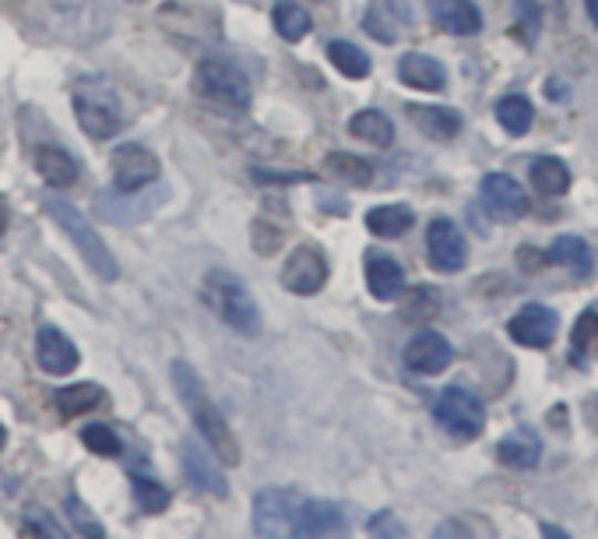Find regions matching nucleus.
Here are the masks:
<instances>
[{"mask_svg":"<svg viewBox=\"0 0 598 539\" xmlns=\"http://www.w3.org/2000/svg\"><path fill=\"white\" fill-rule=\"evenodd\" d=\"M556 329H559L556 311H549L543 303H525L507 324L511 339L517 345H525V350H546V345H553Z\"/></svg>","mask_w":598,"mask_h":539,"instance_id":"14","label":"nucleus"},{"mask_svg":"<svg viewBox=\"0 0 598 539\" xmlns=\"http://www.w3.org/2000/svg\"><path fill=\"white\" fill-rule=\"evenodd\" d=\"M398 79L409 89H419V92H440L443 85H448V71H443V64L427 53H405L398 61Z\"/></svg>","mask_w":598,"mask_h":539,"instance_id":"20","label":"nucleus"},{"mask_svg":"<svg viewBox=\"0 0 598 539\" xmlns=\"http://www.w3.org/2000/svg\"><path fill=\"white\" fill-rule=\"evenodd\" d=\"M201 300L208 303V311L216 314L222 324H229L240 335H258L261 332V311L254 297L246 293V286L225 272V268H211L201 282Z\"/></svg>","mask_w":598,"mask_h":539,"instance_id":"4","label":"nucleus"},{"mask_svg":"<svg viewBox=\"0 0 598 539\" xmlns=\"http://www.w3.org/2000/svg\"><path fill=\"white\" fill-rule=\"evenodd\" d=\"M82 440H85V448L95 455H106V458L120 455V437H117V431H109L106 423H88V427L82 431Z\"/></svg>","mask_w":598,"mask_h":539,"instance_id":"35","label":"nucleus"},{"mask_svg":"<svg viewBox=\"0 0 598 539\" xmlns=\"http://www.w3.org/2000/svg\"><path fill=\"white\" fill-rule=\"evenodd\" d=\"M366 532H370V536H405V526L398 522L395 515L384 511V515H377V518H374L370 526H366Z\"/></svg>","mask_w":598,"mask_h":539,"instance_id":"41","label":"nucleus"},{"mask_svg":"<svg viewBox=\"0 0 598 539\" xmlns=\"http://www.w3.org/2000/svg\"><path fill=\"white\" fill-rule=\"evenodd\" d=\"M496 458L504 462L507 469H532L543 458V440L532 431H514L496 445Z\"/></svg>","mask_w":598,"mask_h":539,"instance_id":"23","label":"nucleus"},{"mask_svg":"<svg viewBox=\"0 0 598 539\" xmlns=\"http://www.w3.org/2000/svg\"><path fill=\"white\" fill-rule=\"evenodd\" d=\"M546 255H549V261L570 268L574 276H591L595 258H591V247H588L581 237H574V234L556 237V240H553V247L546 250Z\"/></svg>","mask_w":598,"mask_h":539,"instance_id":"26","label":"nucleus"},{"mask_svg":"<svg viewBox=\"0 0 598 539\" xmlns=\"http://www.w3.org/2000/svg\"><path fill=\"white\" fill-rule=\"evenodd\" d=\"M169 377H172V388H177L180 402L187 406L190 419H195V427L198 434L204 437V445L216 452L219 462H225V466H240V445H237V437L233 431H229V423L222 419L219 406L211 402L208 388L201 384L198 371L190 367L187 360H177L169 367Z\"/></svg>","mask_w":598,"mask_h":539,"instance_id":"3","label":"nucleus"},{"mask_svg":"<svg viewBox=\"0 0 598 539\" xmlns=\"http://www.w3.org/2000/svg\"><path fill=\"white\" fill-rule=\"evenodd\" d=\"M250 177L258 184H303L311 180V173H275V169H250Z\"/></svg>","mask_w":598,"mask_h":539,"instance_id":"40","label":"nucleus"},{"mask_svg":"<svg viewBox=\"0 0 598 539\" xmlns=\"http://www.w3.org/2000/svg\"><path fill=\"white\" fill-rule=\"evenodd\" d=\"M528 180L535 184L538 195H546V198H559V195H567L570 190V166L564 159H556V156H538L528 169Z\"/></svg>","mask_w":598,"mask_h":539,"instance_id":"25","label":"nucleus"},{"mask_svg":"<svg viewBox=\"0 0 598 539\" xmlns=\"http://www.w3.org/2000/svg\"><path fill=\"white\" fill-rule=\"evenodd\" d=\"M35 360H40V367L46 374L64 377V374H71L74 367H78V350H74V342L61 329L43 324L40 335H35Z\"/></svg>","mask_w":598,"mask_h":539,"instance_id":"17","label":"nucleus"},{"mask_svg":"<svg viewBox=\"0 0 598 539\" xmlns=\"http://www.w3.org/2000/svg\"><path fill=\"white\" fill-rule=\"evenodd\" d=\"M272 22H275V32L285 43H300L303 35L311 32L314 18L303 4H296V0H279V4L272 8Z\"/></svg>","mask_w":598,"mask_h":539,"instance_id":"27","label":"nucleus"},{"mask_svg":"<svg viewBox=\"0 0 598 539\" xmlns=\"http://www.w3.org/2000/svg\"><path fill=\"white\" fill-rule=\"evenodd\" d=\"M8 229V201H4V195H0V234Z\"/></svg>","mask_w":598,"mask_h":539,"instance_id":"45","label":"nucleus"},{"mask_svg":"<svg viewBox=\"0 0 598 539\" xmlns=\"http://www.w3.org/2000/svg\"><path fill=\"white\" fill-rule=\"evenodd\" d=\"M427 250L437 272H461L469 261V240L454 219H433L427 229Z\"/></svg>","mask_w":598,"mask_h":539,"instance_id":"12","label":"nucleus"},{"mask_svg":"<svg viewBox=\"0 0 598 539\" xmlns=\"http://www.w3.org/2000/svg\"><path fill=\"white\" fill-rule=\"evenodd\" d=\"M595 339H598V311H585L581 318H577V324H574V345L585 353Z\"/></svg>","mask_w":598,"mask_h":539,"instance_id":"39","label":"nucleus"},{"mask_svg":"<svg viewBox=\"0 0 598 539\" xmlns=\"http://www.w3.org/2000/svg\"><path fill=\"white\" fill-rule=\"evenodd\" d=\"M327 282V258L317 243H300L282 265V286L296 297H314Z\"/></svg>","mask_w":598,"mask_h":539,"instance_id":"10","label":"nucleus"},{"mask_svg":"<svg viewBox=\"0 0 598 539\" xmlns=\"http://www.w3.org/2000/svg\"><path fill=\"white\" fill-rule=\"evenodd\" d=\"M67 518H71V526H74V532H78V536H95V539L106 536V529L95 522V515L74 494L67 497Z\"/></svg>","mask_w":598,"mask_h":539,"instance_id":"36","label":"nucleus"},{"mask_svg":"<svg viewBox=\"0 0 598 539\" xmlns=\"http://www.w3.org/2000/svg\"><path fill=\"white\" fill-rule=\"evenodd\" d=\"M532 117H535V110L528 103V95H521V92H511V95H504V100L496 103V121L507 134H514V138L528 134Z\"/></svg>","mask_w":598,"mask_h":539,"instance_id":"31","label":"nucleus"},{"mask_svg":"<svg viewBox=\"0 0 598 539\" xmlns=\"http://www.w3.org/2000/svg\"><path fill=\"white\" fill-rule=\"evenodd\" d=\"M180 466H183V476L190 479V487H198L211 497H225L229 494V484L216 462V452H204L201 440H180Z\"/></svg>","mask_w":598,"mask_h":539,"instance_id":"15","label":"nucleus"},{"mask_svg":"<svg viewBox=\"0 0 598 539\" xmlns=\"http://www.w3.org/2000/svg\"><path fill=\"white\" fill-rule=\"evenodd\" d=\"M113 187L117 190H141V187H151L159 180V159L151 156L145 145H120L113 152Z\"/></svg>","mask_w":598,"mask_h":539,"instance_id":"11","label":"nucleus"},{"mask_svg":"<svg viewBox=\"0 0 598 539\" xmlns=\"http://www.w3.org/2000/svg\"><path fill=\"white\" fill-rule=\"evenodd\" d=\"M53 402L56 410H61V416H82L88 410H99L106 402V392L99 384H67V388L53 395Z\"/></svg>","mask_w":598,"mask_h":539,"instance_id":"29","label":"nucleus"},{"mask_svg":"<svg viewBox=\"0 0 598 539\" xmlns=\"http://www.w3.org/2000/svg\"><path fill=\"white\" fill-rule=\"evenodd\" d=\"M4 440H8V431H4V423H0V448H4Z\"/></svg>","mask_w":598,"mask_h":539,"instance_id":"46","label":"nucleus"},{"mask_svg":"<svg viewBox=\"0 0 598 539\" xmlns=\"http://www.w3.org/2000/svg\"><path fill=\"white\" fill-rule=\"evenodd\" d=\"M127 4H145V0H127Z\"/></svg>","mask_w":598,"mask_h":539,"instance_id":"47","label":"nucleus"},{"mask_svg":"<svg viewBox=\"0 0 598 539\" xmlns=\"http://www.w3.org/2000/svg\"><path fill=\"white\" fill-rule=\"evenodd\" d=\"M409 121L427 134L433 142H451L461 134V113L451 106H422V103H409L405 106Z\"/></svg>","mask_w":598,"mask_h":539,"instance_id":"18","label":"nucleus"},{"mask_svg":"<svg viewBox=\"0 0 598 539\" xmlns=\"http://www.w3.org/2000/svg\"><path fill=\"white\" fill-rule=\"evenodd\" d=\"M35 169L50 187H71L78 180V163L61 145H40L35 148Z\"/></svg>","mask_w":598,"mask_h":539,"instance_id":"22","label":"nucleus"},{"mask_svg":"<svg viewBox=\"0 0 598 539\" xmlns=\"http://www.w3.org/2000/svg\"><path fill=\"white\" fill-rule=\"evenodd\" d=\"M43 205H46V211H50V219L64 229L74 247H78V255L85 258V265L92 268L95 276H99L103 282H113V279L120 276V268H117V258H113V250L103 243V237L88 226V219L82 216L78 208H74L71 201H64V198H56V195H46Z\"/></svg>","mask_w":598,"mask_h":539,"instance_id":"5","label":"nucleus"},{"mask_svg":"<svg viewBox=\"0 0 598 539\" xmlns=\"http://www.w3.org/2000/svg\"><path fill=\"white\" fill-rule=\"evenodd\" d=\"M25 532H32V536H53V539H61V536H64L61 522H53V515H46L43 508H32V511H29Z\"/></svg>","mask_w":598,"mask_h":539,"instance_id":"38","label":"nucleus"},{"mask_svg":"<svg viewBox=\"0 0 598 539\" xmlns=\"http://www.w3.org/2000/svg\"><path fill=\"white\" fill-rule=\"evenodd\" d=\"M169 198L166 187H141V190H103L95 195V216L117 226H134L148 219L162 201Z\"/></svg>","mask_w":598,"mask_h":539,"instance_id":"9","label":"nucleus"},{"mask_svg":"<svg viewBox=\"0 0 598 539\" xmlns=\"http://www.w3.org/2000/svg\"><path fill=\"white\" fill-rule=\"evenodd\" d=\"M366 286L377 300H398L405 293V272L391 255H366Z\"/></svg>","mask_w":598,"mask_h":539,"instance_id":"19","label":"nucleus"},{"mask_svg":"<svg viewBox=\"0 0 598 539\" xmlns=\"http://www.w3.org/2000/svg\"><path fill=\"white\" fill-rule=\"evenodd\" d=\"M279 247H282V229L258 219L254 222V250H258V255H275Z\"/></svg>","mask_w":598,"mask_h":539,"instance_id":"37","label":"nucleus"},{"mask_svg":"<svg viewBox=\"0 0 598 539\" xmlns=\"http://www.w3.org/2000/svg\"><path fill=\"white\" fill-rule=\"evenodd\" d=\"M517 8H521V18H528V43H532L538 32V4L535 0H517Z\"/></svg>","mask_w":598,"mask_h":539,"instance_id":"42","label":"nucleus"},{"mask_svg":"<svg viewBox=\"0 0 598 539\" xmlns=\"http://www.w3.org/2000/svg\"><path fill=\"white\" fill-rule=\"evenodd\" d=\"M482 201H486L490 216L496 222H517V219H525L532 208L525 187L511 180L507 173H490V177H482Z\"/></svg>","mask_w":598,"mask_h":539,"instance_id":"13","label":"nucleus"},{"mask_svg":"<svg viewBox=\"0 0 598 539\" xmlns=\"http://www.w3.org/2000/svg\"><path fill=\"white\" fill-rule=\"evenodd\" d=\"M22 25L43 43L92 46L113 32V14L103 0H25Z\"/></svg>","mask_w":598,"mask_h":539,"instance_id":"2","label":"nucleus"},{"mask_svg":"<svg viewBox=\"0 0 598 539\" xmlns=\"http://www.w3.org/2000/svg\"><path fill=\"white\" fill-rule=\"evenodd\" d=\"M327 61H332L345 79H370V56H366L356 43H345V40H335V43H327Z\"/></svg>","mask_w":598,"mask_h":539,"instance_id":"32","label":"nucleus"},{"mask_svg":"<svg viewBox=\"0 0 598 539\" xmlns=\"http://www.w3.org/2000/svg\"><path fill=\"white\" fill-rule=\"evenodd\" d=\"M130 487H134V500L141 505V511L159 515L169 508V490L162 484H156V479H148L141 473H130Z\"/></svg>","mask_w":598,"mask_h":539,"instance_id":"34","label":"nucleus"},{"mask_svg":"<svg viewBox=\"0 0 598 539\" xmlns=\"http://www.w3.org/2000/svg\"><path fill=\"white\" fill-rule=\"evenodd\" d=\"M433 22L451 35H475L482 29V11L475 0H433Z\"/></svg>","mask_w":598,"mask_h":539,"instance_id":"21","label":"nucleus"},{"mask_svg":"<svg viewBox=\"0 0 598 539\" xmlns=\"http://www.w3.org/2000/svg\"><path fill=\"white\" fill-rule=\"evenodd\" d=\"M412 222H416V211L409 205H377L366 211V229L384 240H398L401 234H409Z\"/></svg>","mask_w":598,"mask_h":539,"instance_id":"24","label":"nucleus"},{"mask_svg":"<svg viewBox=\"0 0 598 539\" xmlns=\"http://www.w3.org/2000/svg\"><path fill=\"white\" fill-rule=\"evenodd\" d=\"M195 92L201 100L216 103L222 110H233V113L250 110V95H254L250 92L246 74L233 61H222V56H204V61H198Z\"/></svg>","mask_w":598,"mask_h":539,"instance_id":"7","label":"nucleus"},{"mask_svg":"<svg viewBox=\"0 0 598 539\" xmlns=\"http://www.w3.org/2000/svg\"><path fill=\"white\" fill-rule=\"evenodd\" d=\"M437 536H469V529H461L458 522H443L437 526Z\"/></svg>","mask_w":598,"mask_h":539,"instance_id":"43","label":"nucleus"},{"mask_svg":"<svg viewBox=\"0 0 598 539\" xmlns=\"http://www.w3.org/2000/svg\"><path fill=\"white\" fill-rule=\"evenodd\" d=\"M451 360H454V350L440 332H419L405 345V367L412 374H440L451 367Z\"/></svg>","mask_w":598,"mask_h":539,"instance_id":"16","label":"nucleus"},{"mask_svg":"<svg viewBox=\"0 0 598 539\" xmlns=\"http://www.w3.org/2000/svg\"><path fill=\"white\" fill-rule=\"evenodd\" d=\"M349 131L356 134L359 142L374 145V148H388L395 142V124L384 117L380 110H359L356 117L349 121Z\"/></svg>","mask_w":598,"mask_h":539,"instance_id":"28","label":"nucleus"},{"mask_svg":"<svg viewBox=\"0 0 598 539\" xmlns=\"http://www.w3.org/2000/svg\"><path fill=\"white\" fill-rule=\"evenodd\" d=\"M437 311H440V297L430 286H416V290L401 300V318L409 324H427L437 318Z\"/></svg>","mask_w":598,"mask_h":539,"instance_id":"33","label":"nucleus"},{"mask_svg":"<svg viewBox=\"0 0 598 539\" xmlns=\"http://www.w3.org/2000/svg\"><path fill=\"white\" fill-rule=\"evenodd\" d=\"M324 173L332 180L353 184V187H366L374 180V166L359 156H349V152H332V156L324 159Z\"/></svg>","mask_w":598,"mask_h":539,"instance_id":"30","label":"nucleus"},{"mask_svg":"<svg viewBox=\"0 0 598 539\" xmlns=\"http://www.w3.org/2000/svg\"><path fill=\"white\" fill-rule=\"evenodd\" d=\"M585 11H588V18H591V25L598 29V0H585Z\"/></svg>","mask_w":598,"mask_h":539,"instance_id":"44","label":"nucleus"},{"mask_svg":"<svg viewBox=\"0 0 598 539\" xmlns=\"http://www.w3.org/2000/svg\"><path fill=\"white\" fill-rule=\"evenodd\" d=\"M254 532L264 539L338 536V532H345V515L338 505H332V500L267 487L254 497Z\"/></svg>","mask_w":598,"mask_h":539,"instance_id":"1","label":"nucleus"},{"mask_svg":"<svg viewBox=\"0 0 598 539\" xmlns=\"http://www.w3.org/2000/svg\"><path fill=\"white\" fill-rule=\"evenodd\" d=\"M433 416L443 431L461 437V440H475L482 434V427H486V410H482L479 395L461 388V384H451V388L440 392Z\"/></svg>","mask_w":598,"mask_h":539,"instance_id":"8","label":"nucleus"},{"mask_svg":"<svg viewBox=\"0 0 598 539\" xmlns=\"http://www.w3.org/2000/svg\"><path fill=\"white\" fill-rule=\"evenodd\" d=\"M71 103H74V117H78L88 138L106 142L120 131V100H117V89L106 79L78 82L71 92Z\"/></svg>","mask_w":598,"mask_h":539,"instance_id":"6","label":"nucleus"}]
</instances>
